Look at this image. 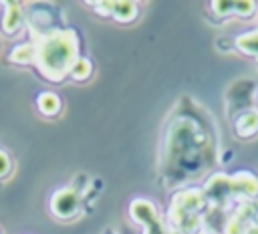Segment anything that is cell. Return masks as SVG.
Wrapping results in <instances>:
<instances>
[{
	"instance_id": "7",
	"label": "cell",
	"mask_w": 258,
	"mask_h": 234,
	"mask_svg": "<svg viewBox=\"0 0 258 234\" xmlns=\"http://www.w3.org/2000/svg\"><path fill=\"white\" fill-rule=\"evenodd\" d=\"M129 214H131V218H133L137 224H141L143 228H149V226L161 222V216H159L157 206H155L151 200H145V198L133 200L131 206H129Z\"/></svg>"
},
{
	"instance_id": "16",
	"label": "cell",
	"mask_w": 258,
	"mask_h": 234,
	"mask_svg": "<svg viewBox=\"0 0 258 234\" xmlns=\"http://www.w3.org/2000/svg\"><path fill=\"white\" fill-rule=\"evenodd\" d=\"M234 8H236V2H212V10L220 16L234 14Z\"/></svg>"
},
{
	"instance_id": "10",
	"label": "cell",
	"mask_w": 258,
	"mask_h": 234,
	"mask_svg": "<svg viewBox=\"0 0 258 234\" xmlns=\"http://www.w3.org/2000/svg\"><path fill=\"white\" fill-rule=\"evenodd\" d=\"M236 46L244 54L258 58V30H252V32H246V34L238 36L236 38Z\"/></svg>"
},
{
	"instance_id": "19",
	"label": "cell",
	"mask_w": 258,
	"mask_h": 234,
	"mask_svg": "<svg viewBox=\"0 0 258 234\" xmlns=\"http://www.w3.org/2000/svg\"><path fill=\"white\" fill-rule=\"evenodd\" d=\"M10 171V159L4 151H0V176H6Z\"/></svg>"
},
{
	"instance_id": "11",
	"label": "cell",
	"mask_w": 258,
	"mask_h": 234,
	"mask_svg": "<svg viewBox=\"0 0 258 234\" xmlns=\"http://www.w3.org/2000/svg\"><path fill=\"white\" fill-rule=\"evenodd\" d=\"M111 14L121 22H129L137 16V4L135 2H111Z\"/></svg>"
},
{
	"instance_id": "5",
	"label": "cell",
	"mask_w": 258,
	"mask_h": 234,
	"mask_svg": "<svg viewBox=\"0 0 258 234\" xmlns=\"http://www.w3.org/2000/svg\"><path fill=\"white\" fill-rule=\"evenodd\" d=\"M50 208H52V212H54L58 218H73V216L79 212V208H81V194H79L75 188L58 190V192L52 196Z\"/></svg>"
},
{
	"instance_id": "15",
	"label": "cell",
	"mask_w": 258,
	"mask_h": 234,
	"mask_svg": "<svg viewBox=\"0 0 258 234\" xmlns=\"http://www.w3.org/2000/svg\"><path fill=\"white\" fill-rule=\"evenodd\" d=\"M14 63H30L36 58V46L34 44H22V46H16L12 50V56H10Z\"/></svg>"
},
{
	"instance_id": "9",
	"label": "cell",
	"mask_w": 258,
	"mask_h": 234,
	"mask_svg": "<svg viewBox=\"0 0 258 234\" xmlns=\"http://www.w3.org/2000/svg\"><path fill=\"white\" fill-rule=\"evenodd\" d=\"M234 131L238 137H252L254 133H258V111L256 109H250V111H244L240 113L236 119H234Z\"/></svg>"
},
{
	"instance_id": "20",
	"label": "cell",
	"mask_w": 258,
	"mask_h": 234,
	"mask_svg": "<svg viewBox=\"0 0 258 234\" xmlns=\"http://www.w3.org/2000/svg\"><path fill=\"white\" fill-rule=\"evenodd\" d=\"M256 111H258V97H256Z\"/></svg>"
},
{
	"instance_id": "12",
	"label": "cell",
	"mask_w": 258,
	"mask_h": 234,
	"mask_svg": "<svg viewBox=\"0 0 258 234\" xmlns=\"http://www.w3.org/2000/svg\"><path fill=\"white\" fill-rule=\"evenodd\" d=\"M22 24V10L18 4H10L6 8V14H4V30L6 32H16Z\"/></svg>"
},
{
	"instance_id": "6",
	"label": "cell",
	"mask_w": 258,
	"mask_h": 234,
	"mask_svg": "<svg viewBox=\"0 0 258 234\" xmlns=\"http://www.w3.org/2000/svg\"><path fill=\"white\" fill-rule=\"evenodd\" d=\"M206 204V196L202 190H185L179 192L171 202V216L181 214H200L202 206Z\"/></svg>"
},
{
	"instance_id": "2",
	"label": "cell",
	"mask_w": 258,
	"mask_h": 234,
	"mask_svg": "<svg viewBox=\"0 0 258 234\" xmlns=\"http://www.w3.org/2000/svg\"><path fill=\"white\" fill-rule=\"evenodd\" d=\"M77 36L71 30H54L36 44V63L44 77L58 81L71 73L77 56Z\"/></svg>"
},
{
	"instance_id": "17",
	"label": "cell",
	"mask_w": 258,
	"mask_h": 234,
	"mask_svg": "<svg viewBox=\"0 0 258 234\" xmlns=\"http://www.w3.org/2000/svg\"><path fill=\"white\" fill-rule=\"evenodd\" d=\"M254 12H256V4H254V2H236L234 14H240V16H252Z\"/></svg>"
},
{
	"instance_id": "18",
	"label": "cell",
	"mask_w": 258,
	"mask_h": 234,
	"mask_svg": "<svg viewBox=\"0 0 258 234\" xmlns=\"http://www.w3.org/2000/svg\"><path fill=\"white\" fill-rule=\"evenodd\" d=\"M143 234H171V232L167 230V226H165L163 222H157V224H153V226L145 228V232H143Z\"/></svg>"
},
{
	"instance_id": "4",
	"label": "cell",
	"mask_w": 258,
	"mask_h": 234,
	"mask_svg": "<svg viewBox=\"0 0 258 234\" xmlns=\"http://www.w3.org/2000/svg\"><path fill=\"white\" fill-rule=\"evenodd\" d=\"M204 196H206V202H210L214 208H224L226 202L234 196L232 178L224 173H214L204 188Z\"/></svg>"
},
{
	"instance_id": "14",
	"label": "cell",
	"mask_w": 258,
	"mask_h": 234,
	"mask_svg": "<svg viewBox=\"0 0 258 234\" xmlns=\"http://www.w3.org/2000/svg\"><path fill=\"white\" fill-rule=\"evenodd\" d=\"M91 71H93V67H91L89 58L79 56V58L75 61V65L71 67V73H69V75H71L73 79H77V81H85V79L91 77Z\"/></svg>"
},
{
	"instance_id": "8",
	"label": "cell",
	"mask_w": 258,
	"mask_h": 234,
	"mask_svg": "<svg viewBox=\"0 0 258 234\" xmlns=\"http://www.w3.org/2000/svg\"><path fill=\"white\" fill-rule=\"evenodd\" d=\"M232 184H234V196H242L246 200L258 198V178H254L252 173L240 171L232 176Z\"/></svg>"
},
{
	"instance_id": "1",
	"label": "cell",
	"mask_w": 258,
	"mask_h": 234,
	"mask_svg": "<svg viewBox=\"0 0 258 234\" xmlns=\"http://www.w3.org/2000/svg\"><path fill=\"white\" fill-rule=\"evenodd\" d=\"M161 151L167 176L173 180L196 176L214 161V135L200 117L181 113L169 121Z\"/></svg>"
},
{
	"instance_id": "13",
	"label": "cell",
	"mask_w": 258,
	"mask_h": 234,
	"mask_svg": "<svg viewBox=\"0 0 258 234\" xmlns=\"http://www.w3.org/2000/svg\"><path fill=\"white\" fill-rule=\"evenodd\" d=\"M38 109L44 113V115H54L58 113L60 109V99L54 95V93H42L38 97Z\"/></svg>"
},
{
	"instance_id": "3",
	"label": "cell",
	"mask_w": 258,
	"mask_h": 234,
	"mask_svg": "<svg viewBox=\"0 0 258 234\" xmlns=\"http://www.w3.org/2000/svg\"><path fill=\"white\" fill-rule=\"evenodd\" d=\"M252 105H256V83L250 79L236 81L226 95V109L236 119L240 113L250 111Z\"/></svg>"
}]
</instances>
